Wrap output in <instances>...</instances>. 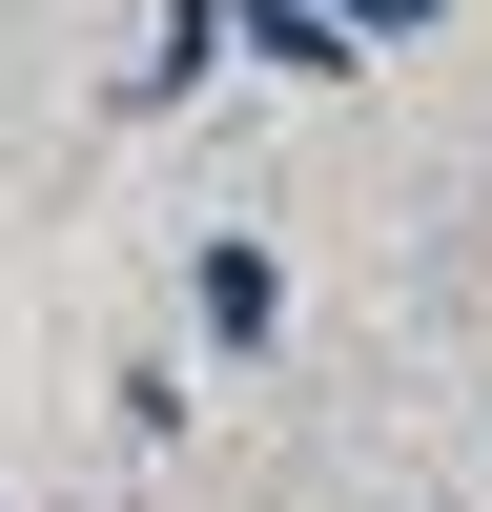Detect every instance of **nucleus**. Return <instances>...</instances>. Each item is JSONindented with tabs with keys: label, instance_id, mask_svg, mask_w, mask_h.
<instances>
[{
	"label": "nucleus",
	"instance_id": "f257e3e1",
	"mask_svg": "<svg viewBox=\"0 0 492 512\" xmlns=\"http://www.w3.org/2000/svg\"><path fill=\"white\" fill-rule=\"evenodd\" d=\"M185 328H205V349L246 369V349H267V328H287V267H267V246H246V226H205V246H185Z\"/></svg>",
	"mask_w": 492,
	"mask_h": 512
},
{
	"label": "nucleus",
	"instance_id": "f03ea898",
	"mask_svg": "<svg viewBox=\"0 0 492 512\" xmlns=\"http://www.w3.org/2000/svg\"><path fill=\"white\" fill-rule=\"evenodd\" d=\"M205 62H226V0H144V62H123V103H205Z\"/></svg>",
	"mask_w": 492,
	"mask_h": 512
},
{
	"label": "nucleus",
	"instance_id": "7ed1b4c3",
	"mask_svg": "<svg viewBox=\"0 0 492 512\" xmlns=\"http://www.w3.org/2000/svg\"><path fill=\"white\" fill-rule=\"evenodd\" d=\"M226 41H246V62H267V82H349V41H328L308 0H226Z\"/></svg>",
	"mask_w": 492,
	"mask_h": 512
}]
</instances>
